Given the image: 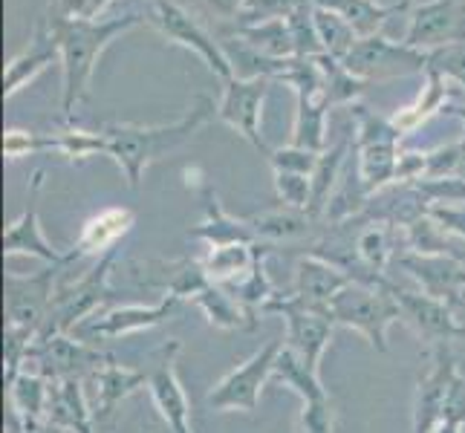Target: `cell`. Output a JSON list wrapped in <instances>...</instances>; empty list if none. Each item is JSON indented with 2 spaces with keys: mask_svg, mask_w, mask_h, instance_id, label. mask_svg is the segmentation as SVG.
Returning <instances> with one entry per match:
<instances>
[{
  "mask_svg": "<svg viewBox=\"0 0 465 433\" xmlns=\"http://www.w3.org/2000/svg\"><path fill=\"white\" fill-rule=\"evenodd\" d=\"M445 113H451V116L462 119V124H465V95L454 93V99H451V102H448V107H445ZM462 142H465V133H462Z\"/></svg>",
  "mask_w": 465,
  "mask_h": 433,
  "instance_id": "obj_51",
  "label": "cell"
},
{
  "mask_svg": "<svg viewBox=\"0 0 465 433\" xmlns=\"http://www.w3.org/2000/svg\"><path fill=\"white\" fill-rule=\"evenodd\" d=\"M229 292L243 303V307L254 315V318H261L266 312V307L272 300L278 298V289L275 283H272L269 278V269H266V251L261 254V261L254 263V269L249 271V275L243 280H237L232 286H226Z\"/></svg>",
  "mask_w": 465,
  "mask_h": 433,
  "instance_id": "obj_37",
  "label": "cell"
},
{
  "mask_svg": "<svg viewBox=\"0 0 465 433\" xmlns=\"http://www.w3.org/2000/svg\"><path fill=\"white\" fill-rule=\"evenodd\" d=\"M64 266H44L35 275H15L6 271V330L18 332L24 339H38L41 327L50 315L58 275Z\"/></svg>",
  "mask_w": 465,
  "mask_h": 433,
  "instance_id": "obj_9",
  "label": "cell"
},
{
  "mask_svg": "<svg viewBox=\"0 0 465 433\" xmlns=\"http://www.w3.org/2000/svg\"><path fill=\"white\" fill-rule=\"evenodd\" d=\"M217 119V104L208 95H197L185 116H180L171 124H134V122H110L102 124L99 131L107 142V156L122 168L127 185L134 191L142 185L145 171L159 162L163 156L180 151L183 144L194 139L203 127Z\"/></svg>",
  "mask_w": 465,
  "mask_h": 433,
  "instance_id": "obj_2",
  "label": "cell"
},
{
  "mask_svg": "<svg viewBox=\"0 0 465 433\" xmlns=\"http://www.w3.org/2000/svg\"><path fill=\"white\" fill-rule=\"evenodd\" d=\"M393 286L373 289L364 283H350L330 303L335 327L359 332L376 352H388V332L396 320H402V312H399V303L393 298Z\"/></svg>",
  "mask_w": 465,
  "mask_h": 433,
  "instance_id": "obj_5",
  "label": "cell"
},
{
  "mask_svg": "<svg viewBox=\"0 0 465 433\" xmlns=\"http://www.w3.org/2000/svg\"><path fill=\"white\" fill-rule=\"evenodd\" d=\"M87 384L93 388V393H90L93 416H95V422L102 425L116 413V408L122 402H127V399L139 393L142 388H148V373L134 370V367H122L114 359L104 367H99V370L87 379Z\"/></svg>",
  "mask_w": 465,
  "mask_h": 433,
  "instance_id": "obj_23",
  "label": "cell"
},
{
  "mask_svg": "<svg viewBox=\"0 0 465 433\" xmlns=\"http://www.w3.org/2000/svg\"><path fill=\"white\" fill-rule=\"evenodd\" d=\"M295 102H298V110H295L290 144L324 153L327 151V119L332 107L327 104L324 95H295Z\"/></svg>",
  "mask_w": 465,
  "mask_h": 433,
  "instance_id": "obj_33",
  "label": "cell"
},
{
  "mask_svg": "<svg viewBox=\"0 0 465 433\" xmlns=\"http://www.w3.org/2000/svg\"><path fill=\"white\" fill-rule=\"evenodd\" d=\"M402 44L420 53H434L451 44H465V0H425L408 12Z\"/></svg>",
  "mask_w": 465,
  "mask_h": 433,
  "instance_id": "obj_14",
  "label": "cell"
},
{
  "mask_svg": "<svg viewBox=\"0 0 465 433\" xmlns=\"http://www.w3.org/2000/svg\"><path fill=\"white\" fill-rule=\"evenodd\" d=\"M425 82H422V90H420V95L411 102V104H405V107H399L396 113L391 116L393 119V124L399 127L402 133H413L416 127H422L430 116H437V113H445V107H448V102L454 99V87H451V82L442 75V73H437L434 67H428L425 73Z\"/></svg>",
  "mask_w": 465,
  "mask_h": 433,
  "instance_id": "obj_26",
  "label": "cell"
},
{
  "mask_svg": "<svg viewBox=\"0 0 465 433\" xmlns=\"http://www.w3.org/2000/svg\"><path fill=\"white\" fill-rule=\"evenodd\" d=\"M315 6V4H312ZM315 26H318V38L324 44V53L344 61L347 53L356 46L359 35L352 32V26L341 18V15H335L330 9H321L315 6Z\"/></svg>",
  "mask_w": 465,
  "mask_h": 433,
  "instance_id": "obj_39",
  "label": "cell"
},
{
  "mask_svg": "<svg viewBox=\"0 0 465 433\" xmlns=\"http://www.w3.org/2000/svg\"><path fill=\"white\" fill-rule=\"evenodd\" d=\"M318 67H321V75H324V99L330 107H341V104H356L359 95L371 87V82H364V78L352 75L339 58L332 55H315Z\"/></svg>",
  "mask_w": 465,
  "mask_h": 433,
  "instance_id": "obj_36",
  "label": "cell"
},
{
  "mask_svg": "<svg viewBox=\"0 0 465 433\" xmlns=\"http://www.w3.org/2000/svg\"><path fill=\"white\" fill-rule=\"evenodd\" d=\"M272 182H275V194H278L281 205H290V208H298V212H307L310 214L312 176L292 173V171H272Z\"/></svg>",
  "mask_w": 465,
  "mask_h": 433,
  "instance_id": "obj_42",
  "label": "cell"
},
{
  "mask_svg": "<svg viewBox=\"0 0 465 433\" xmlns=\"http://www.w3.org/2000/svg\"><path fill=\"white\" fill-rule=\"evenodd\" d=\"M303 4H307V0H246V9L234 21V26H252V24H263L275 18H290Z\"/></svg>",
  "mask_w": 465,
  "mask_h": 433,
  "instance_id": "obj_44",
  "label": "cell"
},
{
  "mask_svg": "<svg viewBox=\"0 0 465 433\" xmlns=\"http://www.w3.org/2000/svg\"><path fill=\"white\" fill-rule=\"evenodd\" d=\"M318 156L315 151L307 148H298V144H286V148H272V153L266 156L272 171H292V173H303V176H312L315 165H318Z\"/></svg>",
  "mask_w": 465,
  "mask_h": 433,
  "instance_id": "obj_46",
  "label": "cell"
},
{
  "mask_svg": "<svg viewBox=\"0 0 465 433\" xmlns=\"http://www.w3.org/2000/svg\"><path fill=\"white\" fill-rule=\"evenodd\" d=\"M53 153L64 156L67 162H84L90 156H107V142L102 131H84V127H64L53 133Z\"/></svg>",
  "mask_w": 465,
  "mask_h": 433,
  "instance_id": "obj_38",
  "label": "cell"
},
{
  "mask_svg": "<svg viewBox=\"0 0 465 433\" xmlns=\"http://www.w3.org/2000/svg\"><path fill=\"white\" fill-rule=\"evenodd\" d=\"M350 148H356V136H344L341 142H335L332 148H327L318 156V165L312 171V202H310V214L318 222L324 220L327 205H330L335 188H339L341 176H344Z\"/></svg>",
  "mask_w": 465,
  "mask_h": 433,
  "instance_id": "obj_32",
  "label": "cell"
},
{
  "mask_svg": "<svg viewBox=\"0 0 465 433\" xmlns=\"http://www.w3.org/2000/svg\"><path fill=\"white\" fill-rule=\"evenodd\" d=\"M55 61L61 64V50H58V41L53 38L50 24H46V15H44V18H38L35 29H32L29 44L15 58H9V64H6L4 99L18 95L29 82H35V78Z\"/></svg>",
  "mask_w": 465,
  "mask_h": 433,
  "instance_id": "obj_20",
  "label": "cell"
},
{
  "mask_svg": "<svg viewBox=\"0 0 465 433\" xmlns=\"http://www.w3.org/2000/svg\"><path fill=\"white\" fill-rule=\"evenodd\" d=\"M4 258H32L46 266H70L75 263L73 251H61L44 237L38 208L26 205L18 220H12L4 231Z\"/></svg>",
  "mask_w": 465,
  "mask_h": 433,
  "instance_id": "obj_21",
  "label": "cell"
},
{
  "mask_svg": "<svg viewBox=\"0 0 465 433\" xmlns=\"http://www.w3.org/2000/svg\"><path fill=\"white\" fill-rule=\"evenodd\" d=\"M165 433H176V430H168V428H165ZM183 433H194V428H191V430H183Z\"/></svg>",
  "mask_w": 465,
  "mask_h": 433,
  "instance_id": "obj_54",
  "label": "cell"
},
{
  "mask_svg": "<svg viewBox=\"0 0 465 433\" xmlns=\"http://www.w3.org/2000/svg\"><path fill=\"white\" fill-rule=\"evenodd\" d=\"M428 214L442 231H448L465 246V202H434L428 208Z\"/></svg>",
  "mask_w": 465,
  "mask_h": 433,
  "instance_id": "obj_47",
  "label": "cell"
},
{
  "mask_svg": "<svg viewBox=\"0 0 465 433\" xmlns=\"http://www.w3.org/2000/svg\"><path fill=\"white\" fill-rule=\"evenodd\" d=\"M281 347H283L281 341H266L261 349H254L243 364H237L234 370H229L205 393V408L212 413L258 410L266 384L272 381V370H275Z\"/></svg>",
  "mask_w": 465,
  "mask_h": 433,
  "instance_id": "obj_6",
  "label": "cell"
},
{
  "mask_svg": "<svg viewBox=\"0 0 465 433\" xmlns=\"http://www.w3.org/2000/svg\"><path fill=\"white\" fill-rule=\"evenodd\" d=\"M127 278H131L139 289H151L159 295H173L180 300H194V295L203 286H208V275L203 271L200 261H142L131 258L124 263Z\"/></svg>",
  "mask_w": 465,
  "mask_h": 433,
  "instance_id": "obj_17",
  "label": "cell"
},
{
  "mask_svg": "<svg viewBox=\"0 0 465 433\" xmlns=\"http://www.w3.org/2000/svg\"><path fill=\"white\" fill-rule=\"evenodd\" d=\"M64 18L99 21V15L110 6V0H55L53 4Z\"/></svg>",
  "mask_w": 465,
  "mask_h": 433,
  "instance_id": "obj_49",
  "label": "cell"
},
{
  "mask_svg": "<svg viewBox=\"0 0 465 433\" xmlns=\"http://www.w3.org/2000/svg\"><path fill=\"white\" fill-rule=\"evenodd\" d=\"M272 381L281 384V388L292 390L301 396V402H315V399H327L330 390L321 381V373L312 370L310 364H303L290 347H281L275 370H272Z\"/></svg>",
  "mask_w": 465,
  "mask_h": 433,
  "instance_id": "obj_34",
  "label": "cell"
},
{
  "mask_svg": "<svg viewBox=\"0 0 465 433\" xmlns=\"http://www.w3.org/2000/svg\"><path fill=\"white\" fill-rule=\"evenodd\" d=\"M295 433H335V408L332 396L315 399V402H301Z\"/></svg>",
  "mask_w": 465,
  "mask_h": 433,
  "instance_id": "obj_45",
  "label": "cell"
},
{
  "mask_svg": "<svg viewBox=\"0 0 465 433\" xmlns=\"http://www.w3.org/2000/svg\"><path fill=\"white\" fill-rule=\"evenodd\" d=\"M185 182L188 188L194 185L197 191V197L203 200V208H205V220L200 222V226L191 229V237L194 240H203L205 246H229V243H258L249 229V222L246 217L243 220H237L232 217L226 208H223L220 197H217V191L214 185L205 180V176L194 168H188L185 171Z\"/></svg>",
  "mask_w": 465,
  "mask_h": 433,
  "instance_id": "obj_19",
  "label": "cell"
},
{
  "mask_svg": "<svg viewBox=\"0 0 465 433\" xmlns=\"http://www.w3.org/2000/svg\"><path fill=\"white\" fill-rule=\"evenodd\" d=\"M107 361H114V356H107L95 344L75 339L70 332L61 335H41L32 341L26 367L50 381H64V379H90L99 367ZM24 367V370H26Z\"/></svg>",
  "mask_w": 465,
  "mask_h": 433,
  "instance_id": "obj_10",
  "label": "cell"
},
{
  "mask_svg": "<svg viewBox=\"0 0 465 433\" xmlns=\"http://www.w3.org/2000/svg\"><path fill=\"white\" fill-rule=\"evenodd\" d=\"M344 67L364 78V82H391L399 75H413V73H425L428 70V53L411 50L402 41H391L388 35H371V38H359L356 46L347 53L341 61Z\"/></svg>",
  "mask_w": 465,
  "mask_h": 433,
  "instance_id": "obj_12",
  "label": "cell"
},
{
  "mask_svg": "<svg viewBox=\"0 0 465 433\" xmlns=\"http://www.w3.org/2000/svg\"><path fill=\"white\" fill-rule=\"evenodd\" d=\"M246 222L254 240H263V243H292V240L307 237L318 220L310 217L307 212H298V208L278 205L269 208V212L246 217Z\"/></svg>",
  "mask_w": 465,
  "mask_h": 433,
  "instance_id": "obj_31",
  "label": "cell"
},
{
  "mask_svg": "<svg viewBox=\"0 0 465 433\" xmlns=\"http://www.w3.org/2000/svg\"><path fill=\"white\" fill-rule=\"evenodd\" d=\"M148 18L139 12L116 15L107 21H82V18H64V15L50 6L46 12V24H50L53 38L58 41L61 50V73H64V87H61V116L70 122L75 107L87 99L93 73L99 67V58L104 50L114 44L127 29L145 24Z\"/></svg>",
  "mask_w": 465,
  "mask_h": 433,
  "instance_id": "obj_1",
  "label": "cell"
},
{
  "mask_svg": "<svg viewBox=\"0 0 465 433\" xmlns=\"http://www.w3.org/2000/svg\"><path fill=\"white\" fill-rule=\"evenodd\" d=\"M148 24L165 41H171L176 46H185V50L200 55L205 67L212 70L217 78H223V82L234 78L232 64L220 46V38H214L212 32H208L183 4H176V0H151Z\"/></svg>",
  "mask_w": 465,
  "mask_h": 433,
  "instance_id": "obj_8",
  "label": "cell"
},
{
  "mask_svg": "<svg viewBox=\"0 0 465 433\" xmlns=\"http://www.w3.org/2000/svg\"><path fill=\"white\" fill-rule=\"evenodd\" d=\"M183 310V300L173 295H163L156 303H122V307H107L102 312H95L93 318H87L82 327H75L70 335L82 341H119L127 339V335L153 330L165 320H173Z\"/></svg>",
  "mask_w": 465,
  "mask_h": 433,
  "instance_id": "obj_11",
  "label": "cell"
},
{
  "mask_svg": "<svg viewBox=\"0 0 465 433\" xmlns=\"http://www.w3.org/2000/svg\"><path fill=\"white\" fill-rule=\"evenodd\" d=\"M428 67L442 73L451 82V87L460 95H465V44H451L442 46V50L428 53Z\"/></svg>",
  "mask_w": 465,
  "mask_h": 433,
  "instance_id": "obj_43",
  "label": "cell"
},
{
  "mask_svg": "<svg viewBox=\"0 0 465 433\" xmlns=\"http://www.w3.org/2000/svg\"><path fill=\"white\" fill-rule=\"evenodd\" d=\"M134 226H136V214L131 208H124V205L102 208V212H95L82 226V231L75 237V246L70 251L75 254V261H84V258L99 261L104 254L116 251L119 240L131 234Z\"/></svg>",
  "mask_w": 465,
  "mask_h": 433,
  "instance_id": "obj_22",
  "label": "cell"
},
{
  "mask_svg": "<svg viewBox=\"0 0 465 433\" xmlns=\"http://www.w3.org/2000/svg\"><path fill=\"white\" fill-rule=\"evenodd\" d=\"M176 356H180V344L168 341L156 364L148 370V393L165 428L183 433L191 430V399L183 388L180 373H176Z\"/></svg>",
  "mask_w": 465,
  "mask_h": 433,
  "instance_id": "obj_18",
  "label": "cell"
},
{
  "mask_svg": "<svg viewBox=\"0 0 465 433\" xmlns=\"http://www.w3.org/2000/svg\"><path fill=\"white\" fill-rule=\"evenodd\" d=\"M462 339H465V324H462Z\"/></svg>",
  "mask_w": 465,
  "mask_h": 433,
  "instance_id": "obj_55",
  "label": "cell"
},
{
  "mask_svg": "<svg viewBox=\"0 0 465 433\" xmlns=\"http://www.w3.org/2000/svg\"><path fill=\"white\" fill-rule=\"evenodd\" d=\"M194 307L203 312V318L217 330L226 332H243V330H254L258 327V318H254L243 303H240L226 286L208 283L194 295Z\"/></svg>",
  "mask_w": 465,
  "mask_h": 433,
  "instance_id": "obj_27",
  "label": "cell"
},
{
  "mask_svg": "<svg viewBox=\"0 0 465 433\" xmlns=\"http://www.w3.org/2000/svg\"><path fill=\"white\" fill-rule=\"evenodd\" d=\"M29 433H70V430H64V428H55V425H50V422H44V425H38V428H29Z\"/></svg>",
  "mask_w": 465,
  "mask_h": 433,
  "instance_id": "obj_52",
  "label": "cell"
},
{
  "mask_svg": "<svg viewBox=\"0 0 465 433\" xmlns=\"http://www.w3.org/2000/svg\"><path fill=\"white\" fill-rule=\"evenodd\" d=\"M457 373H460V367L451 352V344L430 347V367H428V373L416 381V390H413V410H411L413 433H430L442 422L445 396Z\"/></svg>",
  "mask_w": 465,
  "mask_h": 433,
  "instance_id": "obj_16",
  "label": "cell"
},
{
  "mask_svg": "<svg viewBox=\"0 0 465 433\" xmlns=\"http://www.w3.org/2000/svg\"><path fill=\"white\" fill-rule=\"evenodd\" d=\"M46 422L70 433H93V402L87 393V379H64L53 381Z\"/></svg>",
  "mask_w": 465,
  "mask_h": 433,
  "instance_id": "obj_25",
  "label": "cell"
},
{
  "mask_svg": "<svg viewBox=\"0 0 465 433\" xmlns=\"http://www.w3.org/2000/svg\"><path fill=\"white\" fill-rule=\"evenodd\" d=\"M286 21H290V29H292V41H295V55L298 58L324 55V44H321L318 26H315V6L310 4V0L301 9H295Z\"/></svg>",
  "mask_w": 465,
  "mask_h": 433,
  "instance_id": "obj_40",
  "label": "cell"
},
{
  "mask_svg": "<svg viewBox=\"0 0 465 433\" xmlns=\"http://www.w3.org/2000/svg\"><path fill=\"white\" fill-rule=\"evenodd\" d=\"M393 298L402 312V324L420 335V341L437 347L462 339V320L451 303H445L425 292H408V289L393 286Z\"/></svg>",
  "mask_w": 465,
  "mask_h": 433,
  "instance_id": "obj_15",
  "label": "cell"
},
{
  "mask_svg": "<svg viewBox=\"0 0 465 433\" xmlns=\"http://www.w3.org/2000/svg\"><path fill=\"white\" fill-rule=\"evenodd\" d=\"M430 433H465V428H457V425H448V422H440Z\"/></svg>",
  "mask_w": 465,
  "mask_h": 433,
  "instance_id": "obj_53",
  "label": "cell"
},
{
  "mask_svg": "<svg viewBox=\"0 0 465 433\" xmlns=\"http://www.w3.org/2000/svg\"><path fill=\"white\" fill-rule=\"evenodd\" d=\"M6 390H9V408L15 416H21L26 430L46 422V408H50V390H53L50 379L26 367L12 381H6Z\"/></svg>",
  "mask_w": 465,
  "mask_h": 433,
  "instance_id": "obj_28",
  "label": "cell"
},
{
  "mask_svg": "<svg viewBox=\"0 0 465 433\" xmlns=\"http://www.w3.org/2000/svg\"><path fill=\"white\" fill-rule=\"evenodd\" d=\"M116 266H119V251H110L104 258L95 261L78 280L58 283L50 315H46V324L41 327L38 339L41 335L73 332L75 327H82L87 318L102 312L104 303L114 298L110 275H114Z\"/></svg>",
  "mask_w": 465,
  "mask_h": 433,
  "instance_id": "obj_4",
  "label": "cell"
},
{
  "mask_svg": "<svg viewBox=\"0 0 465 433\" xmlns=\"http://www.w3.org/2000/svg\"><path fill=\"white\" fill-rule=\"evenodd\" d=\"M442 422L465 428V376L462 373H457L454 381H451V388H448L445 408H442Z\"/></svg>",
  "mask_w": 465,
  "mask_h": 433,
  "instance_id": "obj_48",
  "label": "cell"
},
{
  "mask_svg": "<svg viewBox=\"0 0 465 433\" xmlns=\"http://www.w3.org/2000/svg\"><path fill=\"white\" fill-rule=\"evenodd\" d=\"M263 249L258 243H229V246H208L205 258H200V266L208 275V280L217 286H232L243 280L254 263L261 261Z\"/></svg>",
  "mask_w": 465,
  "mask_h": 433,
  "instance_id": "obj_30",
  "label": "cell"
},
{
  "mask_svg": "<svg viewBox=\"0 0 465 433\" xmlns=\"http://www.w3.org/2000/svg\"><path fill=\"white\" fill-rule=\"evenodd\" d=\"M53 153V133L26 131V127H9L4 133V156L9 162H18L26 156Z\"/></svg>",
  "mask_w": 465,
  "mask_h": 433,
  "instance_id": "obj_41",
  "label": "cell"
},
{
  "mask_svg": "<svg viewBox=\"0 0 465 433\" xmlns=\"http://www.w3.org/2000/svg\"><path fill=\"white\" fill-rule=\"evenodd\" d=\"M205 6L212 9L217 18L237 21L240 15H243V9H246V0H205Z\"/></svg>",
  "mask_w": 465,
  "mask_h": 433,
  "instance_id": "obj_50",
  "label": "cell"
},
{
  "mask_svg": "<svg viewBox=\"0 0 465 433\" xmlns=\"http://www.w3.org/2000/svg\"><path fill=\"white\" fill-rule=\"evenodd\" d=\"M229 32L237 35L240 41H246L249 46H254L258 53L269 55V58H298L292 29H290V21L286 18L252 24V26H232Z\"/></svg>",
  "mask_w": 465,
  "mask_h": 433,
  "instance_id": "obj_35",
  "label": "cell"
},
{
  "mask_svg": "<svg viewBox=\"0 0 465 433\" xmlns=\"http://www.w3.org/2000/svg\"><path fill=\"white\" fill-rule=\"evenodd\" d=\"M263 315H281L286 327V344L295 356L321 373V359L332 341L335 318L330 307H315V303L301 300L298 295H278L269 303Z\"/></svg>",
  "mask_w": 465,
  "mask_h": 433,
  "instance_id": "obj_7",
  "label": "cell"
},
{
  "mask_svg": "<svg viewBox=\"0 0 465 433\" xmlns=\"http://www.w3.org/2000/svg\"><path fill=\"white\" fill-rule=\"evenodd\" d=\"M310 4L341 15L359 38H371V35H379L381 26L388 24L393 15L405 12L413 0H399V4H391V6L379 4V0H310Z\"/></svg>",
  "mask_w": 465,
  "mask_h": 433,
  "instance_id": "obj_29",
  "label": "cell"
},
{
  "mask_svg": "<svg viewBox=\"0 0 465 433\" xmlns=\"http://www.w3.org/2000/svg\"><path fill=\"white\" fill-rule=\"evenodd\" d=\"M350 116L356 122V168L367 194L376 197L379 191L396 185V165L402 153L399 142L405 133L391 116H379L361 104H350Z\"/></svg>",
  "mask_w": 465,
  "mask_h": 433,
  "instance_id": "obj_3",
  "label": "cell"
},
{
  "mask_svg": "<svg viewBox=\"0 0 465 433\" xmlns=\"http://www.w3.org/2000/svg\"><path fill=\"white\" fill-rule=\"evenodd\" d=\"M350 283H352V278L341 266H335L332 261L310 251L295 263L292 295H298L307 303H315V307H330V303L339 298Z\"/></svg>",
  "mask_w": 465,
  "mask_h": 433,
  "instance_id": "obj_24",
  "label": "cell"
},
{
  "mask_svg": "<svg viewBox=\"0 0 465 433\" xmlns=\"http://www.w3.org/2000/svg\"><path fill=\"white\" fill-rule=\"evenodd\" d=\"M272 84H275L272 78H229V82H223V95L217 102V119L226 122L263 156L272 153L261 133L263 104Z\"/></svg>",
  "mask_w": 465,
  "mask_h": 433,
  "instance_id": "obj_13",
  "label": "cell"
}]
</instances>
